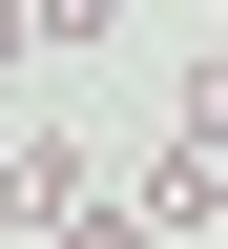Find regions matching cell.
<instances>
[{
	"instance_id": "6da1fadb",
	"label": "cell",
	"mask_w": 228,
	"mask_h": 249,
	"mask_svg": "<svg viewBox=\"0 0 228 249\" xmlns=\"http://www.w3.org/2000/svg\"><path fill=\"white\" fill-rule=\"evenodd\" d=\"M124 208H145V249H228V145H166Z\"/></svg>"
},
{
	"instance_id": "7a4b0ae2",
	"label": "cell",
	"mask_w": 228,
	"mask_h": 249,
	"mask_svg": "<svg viewBox=\"0 0 228 249\" xmlns=\"http://www.w3.org/2000/svg\"><path fill=\"white\" fill-rule=\"evenodd\" d=\"M83 208V145H0V229H62Z\"/></svg>"
},
{
	"instance_id": "3957f363",
	"label": "cell",
	"mask_w": 228,
	"mask_h": 249,
	"mask_svg": "<svg viewBox=\"0 0 228 249\" xmlns=\"http://www.w3.org/2000/svg\"><path fill=\"white\" fill-rule=\"evenodd\" d=\"M21 21H42V42H83V62L124 42V0H21Z\"/></svg>"
},
{
	"instance_id": "277c9868",
	"label": "cell",
	"mask_w": 228,
	"mask_h": 249,
	"mask_svg": "<svg viewBox=\"0 0 228 249\" xmlns=\"http://www.w3.org/2000/svg\"><path fill=\"white\" fill-rule=\"evenodd\" d=\"M42 249H145V208H104V187H83V208H62Z\"/></svg>"
},
{
	"instance_id": "5b68a950",
	"label": "cell",
	"mask_w": 228,
	"mask_h": 249,
	"mask_svg": "<svg viewBox=\"0 0 228 249\" xmlns=\"http://www.w3.org/2000/svg\"><path fill=\"white\" fill-rule=\"evenodd\" d=\"M166 124H187V145H228V42L187 62V104H166Z\"/></svg>"
},
{
	"instance_id": "8992f818",
	"label": "cell",
	"mask_w": 228,
	"mask_h": 249,
	"mask_svg": "<svg viewBox=\"0 0 228 249\" xmlns=\"http://www.w3.org/2000/svg\"><path fill=\"white\" fill-rule=\"evenodd\" d=\"M21 42H42V21H21V0H0V62H21Z\"/></svg>"
},
{
	"instance_id": "52a82bcc",
	"label": "cell",
	"mask_w": 228,
	"mask_h": 249,
	"mask_svg": "<svg viewBox=\"0 0 228 249\" xmlns=\"http://www.w3.org/2000/svg\"><path fill=\"white\" fill-rule=\"evenodd\" d=\"M208 21H228V0H208Z\"/></svg>"
}]
</instances>
